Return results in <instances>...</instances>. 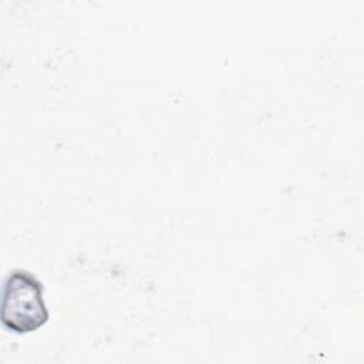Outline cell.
<instances>
[{"label": "cell", "mask_w": 364, "mask_h": 364, "mask_svg": "<svg viewBox=\"0 0 364 364\" xmlns=\"http://www.w3.org/2000/svg\"><path fill=\"white\" fill-rule=\"evenodd\" d=\"M0 318L16 334L33 333L48 321L50 313L37 276L23 269L9 273L3 286Z\"/></svg>", "instance_id": "obj_1"}]
</instances>
